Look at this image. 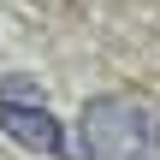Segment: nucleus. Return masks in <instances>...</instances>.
Listing matches in <instances>:
<instances>
[{
  "label": "nucleus",
  "mask_w": 160,
  "mask_h": 160,
  "mask_svg": "<svg viewBox=\"0 0 160 160\" xmlns=\"http://www.w3.org/2000/svg\"><path fill=\"white\" fill-rule=\"evenodd\" d=\"M77 148L83 160H148L160 148V119L137 95H89L77 113Z\"/></svg>",
  "instance_id": "f257e3e1"
},
{
  "label": "nucleus",
  "mask_w": 160,
  "mask_h": 160,
  "mask_svg": "<svg viewBox=\"0 0 160 160\" xmlns=\"http://www.w3.org/2000/svg\"><path fill=\"white\" fill-rule=\"evenodd\" d=\"M0 131L30 154H59L65 148V131H59V119L48 113L42 95H0Z\"/></svg>",
  "instance_id": "f03ea898"
},
{
  "label": "nucleus",
  "mask_w": 160,
  "mask_h": 160,
  "mask_svg": "<svg viewBox=\"0 0 160 160\" xmlns=\"http://www.w3.org/2000/svg\"><path fill=\"white\" fill-rule=\"evenodd\" d=\"M148 160H154V154H148Z\"/></svg>",
  "instance_id": "7ed1b4c3"
}]
</instances>
